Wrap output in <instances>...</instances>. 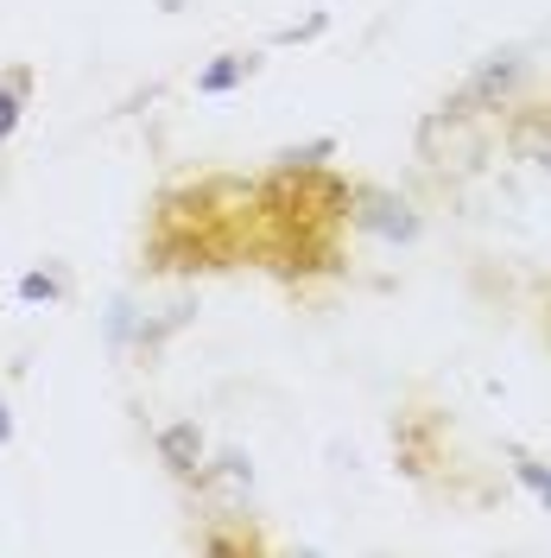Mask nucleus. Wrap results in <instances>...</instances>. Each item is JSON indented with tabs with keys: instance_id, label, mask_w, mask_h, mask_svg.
<instances>
[{
	"instance_id": "obj_1",
	"label": "nucleus",
	"mask_w": 551,
	"mask_h": 558,
	"mask_svg": "<svg viewBox=\"0 0 551 558\" xmlns=\"http://www.w3.org/2000/svg\"><path fill=\"white\" fill-rule=\"evenodd\" d=\"M197 451H204V432H197V425H172V432H159V457H166L172 470H191Z\"/></svg>"
},
{
	"instance_id": "obj_2",
	"label": "nucleus",
	"mask_w": 551,
	"mask_h": 558,
	"mask_svg": "<svg viewBox=\"0 0 551 558\" xmlns=\"http://www.w3.org/2000/svg\"><path fill=\"white\" fill-rule=\"evenodd\" d=\"M362 222H368V229H380V235H393V242H406V235H413V216H406L400 204H387V197H368Z\"/></svg>"
},
{
	"instance_id": "obj_3",
	"label": "nucleus",
	"mask_w": 551,
	"mask_h": 558,
	"mask_svg": "<svg viewBox=\"0 0 551 558\" xmlns=\"http://www.w3.org/2000/svg\"><path fill=\"white\" fill-rule=\"evenodd\" d=\"M242 76H254V58H222V64H209L204 76H197V89H204V96H222V89H235Z\"/></svg>"
},
{
	"instance_id": "obj_4",
	"label": "nucleus",
	"mask_w": 551,
	"mask_h": 558,
	"mask_svg": "<svg viewBox=\"0 0 551 558\" xmlns=\"http://www.w3.org/2000/svg\"><path fill=\"white\" fill-rule=\"evenodd\" d=\"M20 102H26V70H13V76L0 83V140L13 134V121H20Z\"/></svg>"
},
{
	"instance_id": "obj_5",
	"label": "nucleus",
	"mask_w": 551,
	"mask_h": 558,
	"mask_svg": "<svg viewBox=\"0 0 551 558\" xmlns=\"http://www.w3.org/2000/svg\"><path fill=\"white\" fill-rule=\"evenodd\" d=\"M514 470H519V476H526V483H532V495H539V501H546V508H551V476H546V470H539L532 457H514Z\"/></svg>"
},
{
	"instance_id": "obj_6",
	"label": "nucleus",
	"mask_w": 551,
	"mask_h": 558,
	"mask_svg": "<svg viewBox=\"0 0 551 558\" xmlns=\"http://www.w3.org/2000/svg\"><path fill=\"white\" fill-rule=\"evenodd\" d=\"M20 299H33V305H38V299H58V279L26 274V279H20Z\"/></svg>"
},
{
	"instance_id": "obj_7",
	"label": "nucleus",
	"mask_w": 551,
	"mask_h": 558,
	"mask_svg": "<svg viewBox=\"0 0 551 558\" xmlns=\"http://www.w3.org/2000/svg\"><path fill=\"white\" fill-rule=\"evenodd\" d=\"M7 432H13V425H7V407H0V438H7Z\"/></svg>"
}]
</instances>
